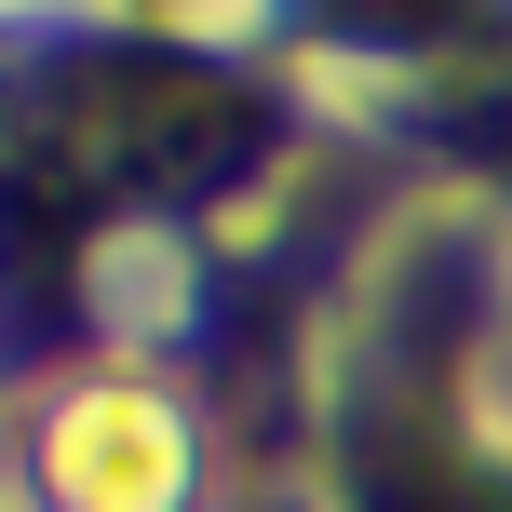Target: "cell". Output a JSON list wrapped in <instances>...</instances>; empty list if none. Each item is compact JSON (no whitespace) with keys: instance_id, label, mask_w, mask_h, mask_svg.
<instances>
[{"instance_id":"obj_3","label":"cell","mask_w":512,"mask_h":512,"mask_svg":"<svg viewBox=\"0 0 512 512\" xmlns=\"http://www.w3.org/2000/svg\"><path fill=\"white\" fill-rule=\"evenodd\" d=\"M324 27H364V41H432V27H459V0H324Z\"/></svg>"},{"instance_id":"obj_1","label":"cell","mask_w":512,"mask_h":512,"mask_svg":"<svg viewBox=\"0 0 512 512\" xmlns=\"http://www.w3.org/2000/svg\"><path fill=\"white\" fill-rule=\"evenodd\" d=\"M256 149H270L256 95L189 68V54H108L54 108V162L95 189H230V176H256Z\"/></svg>"},{"instance_id":"obj_2","label":"cell","mask_w":512,"mask_h":512,"mask_svg":"<svg viewBox=\"0 0 512 512\" xmlns=\"http://www.w3.org/2000/svg\"><path fill=\"white\" fill-rule=\"evenodd\" d=\"M54 472L81 486V512H149V499H162V472H176V445H162V418H149V405H81V418H68V445H54Z\"/></svg>"}]
</instances>
